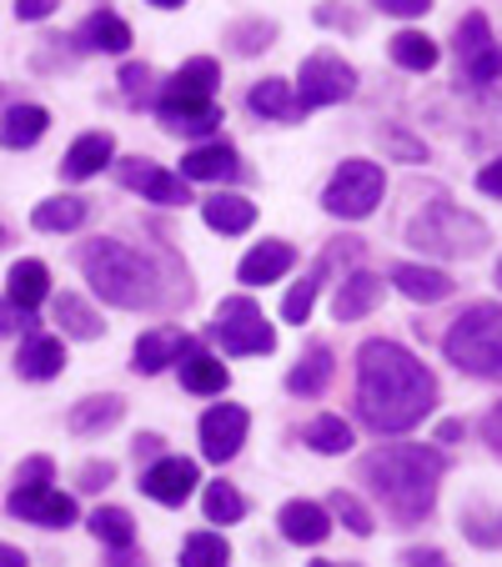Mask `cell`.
<instances>
[{"label": "cell", "mask_w": 502, "mask_h": 567, "mask_svg": "<svg viewBox=\"0 0 502 567\" xmlns=\"http://www.w3.org/2000/svg\"><path fill=\"white\" fill-rule=\"evenodd\" d=\"M111 482H116V462H86V467H81V487H86V493H101Z\"/></svg>", "instance_id": "obj_44"}, {"label": "cell", "mask_w": 502, "mask_h": 567, "mask_svg": "<svg viewBox=\"0 0 502 567\" xmlns=\"http://www.w3.org/2000/svg\"><path fill=\"white\" fill-rule=\"evenodd\" d=\"M206 337H212L222 352H232V357H267V352H277V327L262 317V307L252 297H226L222 307H216Z\"/></svg>", "instance_id": "obj_6"}, {"label": "cell", "mask_w": 502, "mask_h": 567, "mask_svg": "<svg viewBox=\"0 0 502 567\" xmlns=\"http://www.w3.org/2000/svg\"><path fill=\"white\" fill-rule=\"evenodd\" d=\"M45 126H51V111L35 106V101H21V106H11L6 116H0V146L25 151V146H35V141L45 136Z\"/></svg>", "instance_id": "obj_26"}, {"label": "cell", "mask_w": 502, "mask_h": 567, "mask_svg": "<svg viewBox=\"0 0 502 567\" xmlns=\"http://www.w3.org/2000/svg\"><path fill=\"white\" fill-rule=\"evenodd\" d=\"M392 287L402 291V297L432 307V301H448L458 281H452L448 271H438V267H417V261H402V267H392Z\"/></svg>", "instance_id": "obj_23"}, {"label": "cell", "mask_w": 502, "mask_h": 567, "mask_svg": "<svg viewBox=\"0 0 502 567\" xmlns=\"http://www.w3.org/2000/svg\"><path fill=\"white\" fill-rule=\"evenodd\" d=\"M186 342H192V337L176 332V327H156V332L136 337V352H131V367H136L141 377H156V372H166V367H172L176 357L186 352Z\"/></svg>", "instance_id": "obj_21"}, {"label": "cell", "mask_w": 502, "mask_h": 567, "mask_svg": "<svg viewBox=\"0 0 502 567\" xmlns=\"http://www.w3.org/2000/svg\"><path fill=\"white\" fill-rule=\"evenodd\" d=\"M382 192H387L382 166L352 156L331 172L327 192H321V206H327L331 216H342V221H362V216H372L377 206H382Z\"/></svg>", "instance_id": "obj_7"}, {"label": "cell", "mask_w": 502, "mask_h": 567, "mask_svg": "<svg viewBox=\"0 0 502 567\" xmlns=\"http://www.w3.org/2000/svg\"><path fill=\"white\" fill-rule=\"evenodd\" d=\"M392 61L402 65V71H432V65H438V41H432L428 31H397Z\"/></svg>", "instance_id": "obj_37"}, {"label": "cell", "mask_w": 502, "mask_h": 567, "mask_svg": "<svg viewBox=\"0 0 502 567\" xmlns=\"http://www.w3.org/2000/svg\"><path fill=\"white\" fill-rule=\"evenodd\" d=\"M462 437V422H442L438 427V442H458Z\"/></svg>", "instance_id": "obj_53"}, {"label": "cell", "mask_w": 502, "mask_h": 567, "mask_svg": "<svg viewBox=\"0 0 502 567\" xmlns=\"http://www.w3.org/2000/svg\"><path fill=\"white\" fill-rule=\"evenodd\" d=\"M482 437H488V447L502 457V402L488 412V417H482Z\"/></svg>", "instance_id": "obj_50"}, {"label": "cell", "mask_w": 502, "mask_h": 567, "mask_svg": "<svg viewBox=\"0 0 502 567\" xmlns=\"http://www.w3.org/2000/svg\"><path fill=\"white\" fill-rule=\"evenodd\" d=\"M176 367H182V386L196 396H222L226 386H232V372L222 367V357L202 352L196 342H186V352L176 357Z\"/></svg>", "instance_id": "obj_19"}, {"label": "cell", "mask_w": 502, "mask_h": 567, "mask_svg": "<svg viewBox=\"0 0 502 567\" xmlns=\"http://www.w3.org/2000/svg\"><path fill=\"white\" fill-rule=\"evenodd\" d=\"M458 75L468 86H492L502 75V45L492 41V25L482 11H468L458 21Z\"/></svg>", "instance_id": "obj_9"}, {"label": "cell", "mask_w": 502, "mask_h": 567, "mask_svg": "<svg viewBox=\"0 0 502 567\" xmlns=\"http://www.w3.org/2000/svg\"><path fill=\"white\" fill-rule=\"evenodd\" d=\"M116 161V136L111 131H86V136H75L71 151H65L61 161V176L65 182H91V176H101Z\"/></svg>", "instance_id": "obj_15"}, {"label": "cell", "mask_w": 502, "mask_h": 567, "mask_svg": "<svg viewBox=\"0 0 502 567\" xmlns=\"http://www.w3.org/2000/svg\"><path fill=\"white\" fill-rule=\"evenodd\" d=\"M246 427H252L246 408H236V402H216V408L202 417V457L206 462H232L246 442Z\"/></svg>", "instance_id": "obj_12"}, {"label": "cell", "mask_w": 502, "mask_h": 567, "mask_svg": "<svg viewBox=\"0 0 502 567\" xmlns=\"http://www.w3.org/2000/svg\"><path fill=\"white\" fill-rule=\"evenodd\" d=\"M462 537L478 547H502V507H482V503H468L462 507Z\"/></svg>", "instance_id": "obj_38"}, {"label": "cell", "mask_w": 502, "mask_h": 567, "mask_svg": "<svg viewBox=\"0 0 502 567\" xmlns=\"http://www.w3.org/2000/svg\"><path fill=\"white\" fill-rule=\"evenodd\" d=\"M407 236H412V247L432 251V257H478L488 247V226L452 202H432Z\"/></svg>", "instance_id": "obj_5"}, {"label": "cell", "mask_w": 502, "mask_h": 567, "mask_svg": "<svg viewBox=\"0 0 502 567\" xmlns=\"http://www.w3.org/2000/svg\"><path fill=\"white\" fill-rule=\"evenodd\" d=\"M45 297H51V271H45V261H35V257L16 261L11 277H6V301H11L16 311H35Z\"/></svg>", "instance_id": "obj_25"}, {"label": "cell", "mask_w": 502, "mask_h": 567, "mask_svg": "<svg viewBox=\"0 0 502 567\" xmlns=\"http://www.w3.org/2000/svg\"><path fill=\"white\" fill-rule=\"evenodd\" d=\"M478 186H482L488 196H498V202H502V156L482 166V172H478Z\"/></svg>", "instance_id": "obj_49"}, {"label": "cell", "mask_w": 502, "mask_h": 567, "mask_svg": "<svg viewBox=\"0 0 502 567\" xmlns=\"http://www.w3.org/2000/svg\"><path fill=\"white\" fill-rule=\"evenodd\" d=\"M156 121H161V131H172V136L202 141V136L222 131V106H216V101H161Z\"/></svg>", "instance_id": "obj_14"}, {"label": "cell", "mask_w": 502, "mask_h": 567, "mask_svg": "<svg viewBox=\"0 0 502 567\" xmlns=\"http://www.w3.org/2000/svg\"><path fill=\"white\" fill-rule=\"evenodd\" d=\"M6 507H11V517H21V523H35V527H71L75 523V497L55 493V487H16L11 497H6Z\"/></svg>", "instance_id": "obj_13"}, {"label": "cell", "mask_w": 502, "mask_h": 567, "mask_svg": "<svg viewBox=\"0 0 502 567\" xmlns=\"http://www.w3.org/2000/svg\"><path fill=\"white\" fill-rule=\"evenodd\" d=\"M498 287H502V261H498Z\"/></svg>", "instance_id": "obj_55"}, {"label": "cell", "mask_w": 502, "mask_h": 567, "mask_svg": "<svg viewBox=\"0 0 502 567\" xmlns=\"http://www.w3.org/2000/svg\"><path fill=\"white\" fill-rule=\"evenodd\" d=\"M382 16H397V21H417V16L432 11V0H372Z\"/></svg>", "instance_id": "obj_43"}, {"label": "cell", "mask_w": 502, "mask_h": 567, "mask_svg": "<svg viewBox=\"0 0 502 567\" xmlns=\"http://www.w3.org/2000/svg\"><path fill=\"white\" fill-rule=\"evenodd\" d=\"M438 408V377L417 362L407 347L372 337L357 352V412L377 437L412 432Z\"/></svg>", "instance_id": "obj_1"}, {"label": "cell", "mask_w": 502, "mask_h": 567, "mask_svg": "<svg viewBox=\"0 0 502 567\" xmlns=\"http://www.w3.org/2000/svg\"><path fill=\"white\" fill-rule=\"evenodd\" d=\"M382 307V277L372 271H352V277L337 287V301H331V317L337 321H362L367 311Z\"/></svg>", "instance_id": "obj_24"}, {"label": "cell", "mask_w": 502, "mask_h": 567, "mask_svg": "<svg viewBox=\"0 0 502 567\" xmlns=\"http://www.w3.org/2000/svg\"><path fill=\"white\" fill-rule=\"evenodd\" d=\"M277 527H281V537H287V543L317 547V543H327V533H331V513L321 503H307V497H297V503H287L277 513Z\"/></svg>", "instance_id": "obj_17"}, {"label": "cell", "mask_w": 502, "mask_h": 567, "mask_svg": "<svg viewBox=\"0 0 502 567\" xmlns=\"http://www.w3.org/2000/svg\"><path fill=\"white\" fill-rule=\"evenodd\" d=\"M182 567H232V547L222 533H192L182 543Z\"/></svg>", "instance_id": "obj_39"}, {"label": "cell", "mask_w": 502, "mask_h": 567, "mask_svg": "<svg viewBox=\"0 0 502 567\" xmlns=\"http://www.w3.org/2000/svg\"><path fill=\"white\" fill-rule=\"evenodd\" d=\"M327 513H331V517H342V527H347V533H357V537H372V527H377V517L367 513V507L357 503L352 493H342V487H337V493H331Z\"/></svg>", "instance_id": "obj_41"}, {"label": "cell", "mask_w": 502, "mask_h": 567, "mask_svg": "<svg viewBox=\"0 0 502 567\" xmlns=\"http://www.w3.org/2000/svg\"><path fill=\"white\" fill-rule=\"evenodd\" d=\"M55 6H61V0H16V16H21V21H45Z\"/></svg>", "instance_id": "obj_48"}, {"label": "cell", "mask_w": 502, "mask_h": 567, "mask_svg": "<svg viewBox=\"0 0 502 567\" xmlns=\"http://www.w3.org/2000/svg\"><path fill=\"white\" fill-rule=\"evenodd\" d=\"M75 261L86 271L91 291H96L101 301H111V307L136 311V307H151V301L161 297L156 267H151L136 247H126V241L96 236V241H86V247L75 251Z\"/></svg>", "instance_id": "obj_3"}, {"label": "cell", "mask_w": 502, "mask_h": 567, "mask_svg": "<svg viewBox=\"0 0 502 567\" xmlns=\"http://www.w3.org/2000/svg\"><path fill=\"white\" fill-rule=\"evenodd\" d=\"M156 11H176V6H186V0H151Z\"/></svg>", "instance_id": "obj_54"}, {"label": "cell", "mask_w": 502, "mask_h": 567, "mask_svg": "<svg viewBox=\"0 0 502 567\" xmlns=\"http://www.w3.org/2000/svg\"><path fill=\"white\" fill-rule=\"evenodd\" d=\"M146 81H151V65H126V71H121V91H126L131 101L146 91Z\"/></svg>", "instance_id": "obj_47"}, {"label": "cell", "mask_w": 502, "mask_h": 567, "mask_svg": "<svg viewBox=\"0 0 502 567\" xmlns=\"http://www.w3.org/2000/svg\"><path fill=\"white\" fill-rule=\"evenodd\" d=\"M16 321H25V327H31V311H16L11 301H0V332H11Z\"/></svg>", "instance_id": "obj_51"}, {"label": "cell", "mask_w": 502, "mask_h": 567, "mask_svg": "<svg viewBox=\"0 0 502 567\" xmlns=\"http://www.w3.org/2000/svg\"><path fill=\"white\" fill-rule=\"evenodd\" d=\"M202 503H206V523H222L226 527V523H242V517H246V497L236 493L232 482H212Z\"/></svg>", "instance_id": "obj_40"}, {"label": "cell", "mask_w": 502, "mask_h": 567, "mask_svg": "<svg viewBox=\"0 0 502 567\" xmlns=\"http://www.w3.org/2000/svg\"><path fill=\"white\" fill-rule=\"evenodd\" d=\"M226 35H232V45H236L242 55H257V51H267V45H272L277 25H272V21H242V25H232Z\"/></svg>", "instance_id": "obj_42"}, {"label": "cell", "mask_w": 502, "mask_h": 567, "mask_svg": "<svg viewBox=\"0 0 502 567\" xmlns=\"http://www.w3.org/2000/svg\"><path fill=\"white\" fill-rule=\"evenodd\" d=\"M0 241H6V236H0Z\"/></svg>", "instance_id": "obj_57"}, {"label": "cell", "mask_w": 502, "mask_h": 567, "mask_svg": "<svg viewBox=\"0 0 502 567\" xmlns=\"http://www.w3.org/2000/svg\"><path fill=\"white\" fill-rule=\"evenodd\" d=\"M121 412H126V402H121V396H86V402H75L71 408V432L75 437H91V432H106V427H116L121 422Z\"/></svg>", "instance_id": "obj_30"}, {"label": "cell", "mask_w": 502, "mask_h": 567, "mask_svg": "<svg viewBox=\"0 0 502 567\" xmlns=\"http://www.w3.org/2000/svg\"><path fill=\"white\" fill-rule=\"evenodd\" d=\"M55 321H61V332L75 337V342H96V337L106 332V321H101L81 297H71V291L55 297Z\"/></svg>", "instance_id": "obj_32"}, {"label": "cell", "mask_w": 502, "mask_h": 567, "mask_svg": "<svg viewBox=\"0 0 502 567\" xmlns=\"http://www.w3.org/2000/svg\"><path fill=\"white\" fill-rule=\"evenodd\" d=\"M86 221V202L81 196H51L31 212V226L35 231H75V226Z\"/></svg>", "instance_id": "obj_34"}, {"label": "cell", "mask_w": 502, "mask_h": 567, "mask_svg": "<svg viewBox=\"0 0 502 567\" xmlns=\"http://www.w3.org/2000/svg\"><path fill=\"white\" fill-rule=\"evenodd\" d=\"M16 372L25 377V382H51V377L65 372V347L61 337H45V332H31L21 342V352H16Z\"/></svg>", "instance_id": "obj_20"}, {"label": "cell", "mask_w": 502, "mask_h": 567, "mask_svg": "<svg viewBox=\"0 0 502 567\" xmlns=\"http://www.w3.org/2000/svg\"><path fill=\"white\" fill-rule=\"evenodd\" d=\"M442 352L468 377H502V301H478L452 317Z\"/></svg>", "instance_id": "obj_4"}, {"label": "cell", "mask_w": 502, "mask_h": 567, "mask_svg": "<svg viewBox=\"0 0 502 567\" xmlns=\"http://www.w3.org/2000/svg\"><path fill=\"white\" fill-rule=\"evenodd\" d=\"M75 45L81 51H106V55H121L131 45V25L121 21L116 11H96L81 21V31H75Z\"/></svg>", "instance_id": "obj_28"}, {"label": "cell", "mask_w": 502, "mask_h": 567, "mask_svg": "<svg viewBox=\"0 0 502 567\" xmlns=\"http://www.w3.org/2000/svg\"><path fill=\"white\" fill-rule=\"evenodd\" d=\"M196 482H202V472H196L192 457H156L141 472V493L161 507H182L196 493Z\"/></svg>", "instance_id": "obj_11"}, {"label": "cell", "mask_w": 502, "mask_h": 567, "mask_svg": "<svg viewBox=\"0 0 502 567\" xmlns=\"http://www.w3.org/2000/svg\"><path fill=\"white\" fill-rule=\"evenodd\" d=\"M448 477V457L422 442H392L362 457V482L382 497L392 527H417L438 503V482Z\"/></svg>", "instance_id": "obj_2"}, {"label": "cell", "mask_w": 502, "mask_h": 567, "mask_svg": "<svg viewBox=\"0 0 502 567\" xmlns=\"http://www.w3.org/2000/svg\"><path fill=\"white\" fill-rule=\"evenodd\" d=\"M402 567H448V557H442L438 547H407Z\"/></svg>", "instance_id": "obj_46"}, {"label": "cell", "mask_w": 502, "mask_h": 567, "mask_svg": "<svg viewBox=\"0 0 502 567\" xmlns=\"http://www.w3.org/2000/svg\"><path fill=\"white\" fill-rule=\"evenodd\" d=\"M331 372H337V362H331V347L317 342V347H311V352L287 372V392H291V396H321V392H327V382H331Z\"/></svg>", "instance_id": "obj_29"}, {"label": "cell", "mask_w": 502, "mask_h": 567, "mask_svg": "<svg viewBox=\"0 0 502 567\" xmlns=\"http://www.w3.org/2000/svg\"><path fill=\"white\" fill-rule=\"evenodd\" d=\"M182 176L186 182H236L242 176V156L232 141H202L182 156Z\"/></svg>", "instance_id": "obj_16"}, {"label": "cell", "mask_w": 502, "mask_h": 567, "mask_svg": "<svg viewBox=\"0 0 502 567\" xmlns=\"http://www.w3.org/2000/svg\"><path fill=\"white\" fill-rule=\"evenodd\" d=\"M291 267H297V251H291L287 241H262V247H252L242 257V267H236V281H242V287H267V281L287 277Z\"/></svg>", "instance_id": "obj_18"}, {"label": "cell", "mask_w": 502, "mask_h": 567, "mask_svg": "<svg viewBox=\"0 0 502 567\" xmlns=\"http://www.w3.org/2000/svg\"><path fill=\"white\" fill-rule=\"evenodd\" d=\"M216 86H222V65H216L212 55H192V61L166 81V96L161 101H212Z\"/></svg>", "instance_id": "obj_22"}, {"label": "cell", "mask_w": 502, "mask_h": 567, "mask_svg": "<svg viewBox=\"0 0 502 567\" xmlns=\"http://www.w3.org/2000/svg\"><path fill=\"white\" fill-rule=\"evenodd\" d=\"M327 267H331V257H321L317 267L307 271V277L297 281V287L281 297V321H291V327H301V321L311 317V307H317V287H321V277H327Z\"/></svg>", "instance_id": "obj_35"}, {"label": "cell", "mask_w": 502, "mask_h": 567, "mask_svg": "<svg viewBox=\"0 0 502 567\" xmlns=\"http://www.w3.org/2000/svg\"><path fill=\"white\" fill-rule=\"evenodd\" d=\"M357 91V71L342 61V55L331 51H317L301 61V75H297V116H307V111H321V106H337V101H347Z\"/></svg>", "instance_id": "obj_8"}, {"label": "cell", "mask_w": 502, "mask_h": 567, "mask_svg": "<svg viewBox=\"0 0 502 567\" xmlns=\"http://www.w3.org/2000/svg\"><path fill=\"white\" fill-rule=\"evenodd\" d=\"M86 527L96 533V543L111 547V553H121V547L136 543V523H131L126 507H96V513L86 517Z\"/></svg>", "instance_id": "obj_36"}, {"label": "cell", "mask_w": 502, "mask_h": 567, "mask_svg": "<svg viewBox=\"0 0 502 567\" xmlns=\"http://www.w3.org/2000/svg\"><path fill=\"white\" fill-rule=\"evenodd\" d=\"M202 221L212 226V231L222 236H242L252 231V221H257V206L246 202V196H232V192H216L202 202Z\"/></svg>", "instance_id": "obj_27"}, {"label": "cell", "mask_w": 502, "mask_h": 567, "mask_svg": "<svg viewBox=\"0 0 502 567\" xmlns=\"http://www.w3.org/2000/svg\"><path fill=\"white\" fill-rule=\"evenodd\" d=\"M246 106L257 111L262 121H291V116H297V96H291V86L281 81V75L257 81V86L246 91Z\"/></svg>", "instance_id": "obj_31"}, {"label": "cell", "mask_w": 502, "mask_h": 567, "mask_svg": "<svg viewBox=\"0 0 502 567\" xmlns=\"http://www.w3.org/2000/svg\"><path fill=\"white\" fill-rule=\"evenodd\" d=\"M311 567H337V563H311Z\"/></svg>", "instance_id": "obj_56"}, {"label": "cell", "mask_w": 502, "mask_h": 567, "mask_svg": "<svg viewBox=\"0 0 502 567\" xmlns=\"http://www.w3.org/2000/svg\"><path fill=\"white\" fill-rule=\"evenodd\" d=\"M0 567H31V563H25L21 547H6V543H0Z\"/></svg>", "instance_id": "obj_52"}, {"label": "cell", "mask_w": 502, "mask_h": 567, "mask_svg": "<svg viewBox=\"0 0 502 567\" xmlns=\"http://www.w3.org/2000/svg\"><path fill=\"white\" fill-rule=\"evenodd\" d=\"M51 457H25L21 462V472H16V482H21V487H41V482H51Z\"/></svg>", "instance_id": "obj_45"}, {"label": "cell", "mask_w": 502, "mask_h": 567, "mask_svg": "<svg viewBox=\"0 0 502 567\" xmlns=\"http://www.w3.org/2000/svg\"><path fill=\"white\" fill-rule=\"evenodd\" d=\"M116 182L131 186V192H141L146 202H156V206H186V202H192L186 176L182 172H161L156 161H146V156L116 161Z\"/></svg>", "instance_id": "obj_10"}, {"label": "cell", "mask_w": 502, "mask_h": 567, "mask_svg": "<svg viewBox=\"0 0 502 567\" xmlns=\"http://www.w3.org/2000/svg\"><path fill=\"white\" fill-rule=\"evenodd\" d=\"M301 442H307L311 452H321V457H342V452H352V427H347L342 417L321 412V417H311V422H307Z\"/></svg>", "instance_id": "obj_33"}]
</instances>
